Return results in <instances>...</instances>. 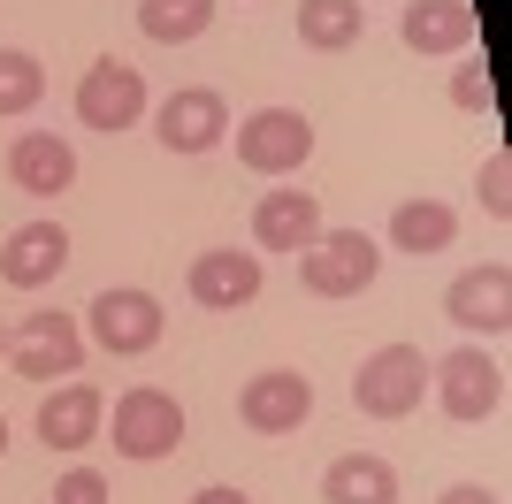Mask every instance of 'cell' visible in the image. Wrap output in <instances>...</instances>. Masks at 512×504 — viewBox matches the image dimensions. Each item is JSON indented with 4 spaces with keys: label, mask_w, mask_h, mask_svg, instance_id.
<instances>
[{
    "label": "cell",
    "mask_w": 512,
    "mask_h": 504,
    "mask_svg": "<svg viewBox=\"0 0 512 504\" xmlns=\"http://www.w3.org/2000/svg\"><path fill=\"white\" fill-rule=\"evenodd\" d=\"M375 275H383V245L367 230H321L299 252V283L314 298H360V291H375Z\"/></svg>",
    "instance_id": "cell-5"
},
{
    "label": "cell",
    "mask_w": 512,
    "mask_h": 504,
    "mask_svg": "<svg viewBox=\"0 0 512 504\" xmlns=\"http://www.w3.org/2000/svg\"><path fill=\"white\" fill-rule=\"evenodd\" d=\"M0 459H8V420H0Z\"/></svg>",
    "instance_id": "cell-28"
},
{
    "label": "cell",
    "mask_w": 512,
    "mask_h": 504,
    "mask_svg": "<svg viewBox=\"0 0 512 504\" xmlns=\"http://www.w3.org/2000/svg\"><path fill=\"white\" fill-rule=\"evenodd\" d=\"M444 314L459 321L467 336H505L512 329V260H482V268L451 275Z\"/></svg>",
    "instance_id": "cell-12"
},
{
    "label": "cell",
    "mask_w": 512,
    "mask_h": 504,
    "mask_svg": "<svg viewBox=\"0 0 512 504\" xmlns=\"http://www.w3.org/2000/svg\"><path fill=\"white\" fill-rule=\"evenodd\" d=\"M8 367H16L23 382H69L85 375V329H77V314H23L16 336H8Z\"/></svg>",
    "instance_id": "cell-7"
},
{
    "label": "cell",
    "mask_w": 512,
    "mask_h": 504,
    "mask_svg": "<svg viewBox=\"0 0 512 504\" xmlns=\"http://www.w3.org/2000/svg\"><path fill=\"white\" fill-rule=\"evenodd\" d=\"M421 398H428V352L421 344H383L352 375V405L367 420H406V413H421Z\"/></svg>",
    "instance_id": "cell-4"
},
{
    "label": "cell",
    "mask_w": 512,
    "mask_h": 504,
    "mask_svg": "<svg viewBox=\"0 0 512 504\" xmlns=\"http://www.w3.org/2000/svg\"><path fill=\"white\" fill-rule=\"evenodd\" d=\"M367 39V8L360 0H299V46L314 54H344Z\"/></svg>",
    "instance_id": "cell-20"
},
{
    "label": "cell",
    "mask_w": 512,
    "mask_h": 504,
    "mask_svg": "<svg viewBox=\"0 0 512 504\" xmlns=\"http://www.w3.org/2000/svg\"><path fill=\"white\" fill-rule=\"evenodd\" d=\"M184 504H253L245 489H230V482H214V489H199V497H184Z\"/></svg>",
    "instance_id": "cell-27"
},
{
    "label": "cell",
    "mask_w": 512,
    "mask_h": 504,
    "mask_svg": "<svg viewBox=\"0 0 512 504\" xmlns=\"http://www.w3.org/2000/svg\"><path fill=\"white\" fill-rule=\"evenodd\" d=\"M54 504H107V474L100 466H69L54 482Z\"/></svg>",
    "instance_id": "cell-25"
},
{
    "label": "cell",
    "mask_w": 512,
    "mask_h": 504,
    "mask_svg": "<svg viewBox=\"0 0 512 504\" xmlns=\"http://www.w3.org/2000/svg\"><path fill=\"white\" fill-rule=\"evenodd\" d=\"M8 184L31 191V199H62L77 184V146L62 130H16L8 138Z\"/></svg>",
    "instance_id": "cell-13"
},
{
    "label": "cell",
    "mask_w": 512,
    "mask_h": 504,
    "mask_svg": "<svg viewBox=\"0 0 512 504\" xmlns=\"http://www.w3.org/2000/svg\"><path fill=\"white\" fill-rule=\"evenodd\" d=\"M321 230H329V222H321L314 191H260V207H253V245L260 252H291V260H299Z\"/></svg>",
    "instance_id": "cell-16"
},
{
    "label": "cell",
    "mask_w": 512,
    "mask_h": 504,
    "mask_svg": "<svg viewBox=\"0 0 512 504\" xmlns=\"http://www.w3.org/2000/svg\"><path fill=\"white\" fill-rule=\"evenodd\" d=\"M0 359H8V321H0Z\"/></svg>",
    "instance_id": "cell-29"
},
{
    "label": "cell",
    "mask_w": 512,
    "mask_h": 504,
    "mask_svg": "<svg viewBox=\"0 0 512 504\" xmlns=\"http://www.w3.org/2000/svg\"><path fill=\"white\" fill-rule=\"evenodd\" d=\"M62 268H69V230L62 222H23V230H8V245H0V283H8V291H46Z\"/></svg>",
    "instance_id": "cell-14"
},
{
    "label": "cell",
    "mask_w": 512,
    "mask_h": 504,
    "mask_svg": "<svg viewBox=\"0 0 512 504\" xmlns=\"http://www.w3.org/2000/svg\"><path fill=\"white\" fill-rule=\"evenodd\" d=\"M153 138L169 153H184V161H199V153H214L230 138V100L214 84H176L169 100L153 107Z\"/></svg>",
    "instance_id": "cell-9"
},
{
    "label": "cell",
    "mask_w": 512,
    "mask_h": 504,
    "mask_svg": "<svg viewBox=\"0 0 512 504\" xmlns=\"http://www.w3.org/2000/svg\"><path fill=\"white\" fill-rule=\"evenodd\" d=\"M436 504H505V497H497L490 482H451V489H444Z\"/></svg>",
    "instance_id": "cell-26"
},
{
    "label": "cell",
    "mask_w": 512,
    "mask_h": 504,
    "mask_svg": "<svg viewBox=\"0 0 512 504\" xmlns=\"http://www.w3.org/2000/svg\"><path fill=\"white\" fill-rule=\"evenodd\" d=\"M46 100V69L23 46H0V115H31Z\"/></svg>",
    "instance_id": "cell-22"
},
{
    "label": "cell",
    "mask_w": 512,
    "mask_h": 504,
    "mask_svg": "<svg viewBox=\"0 0 512 504\" xmlns=\"http://www.w3.org/2000/svg\"><path fill=\"white\" fill-rule=\"evenodd\" d=\"M161 329H169V314H161V298L138 291V283H107L85 306V336L107 359H146L153 344H161Z\"/></svg>",
    "instance_id": "cell-3"
},
{
    "label": "cell",
    "mask_w": 512,
    "mask_h": 504,
    "mask_svg": "<svg viewBox=\"0 0 512 504\" xmlns=\"http://www.w3.org/2000/svg\"><path fill=\"white\" fill-rule=\"evenodd\" d=\"M100 436L115 443L123 459L153 466L184 443V405H176V390H161V382H130L123 398H115V420H100Z\"/></svg>",
    "instance_id": "cell-1"
},
{
    "label": "cell",
    "mask_w": 512,
    "mask_h": 504,
    "mask_svg": "<svg viewBox=\"0 0 512 504\" xmlns=\"http://www.w3.org/2000/svg\"><path fill=\"white\" fill-rule=\"evenodd\" d=\"M207 23H214V0H138V31L153 46H192L207 39Z\"/></svg>",
    "instance_id": "cell-21"
},
{
    "label": "cell",
    "mask_w": 512,
    "mask_h": 504,
    "mask_svg": "<svg viewBox=\"0 0 512 504\" xmlns=\"http://www.w3.org/2000/svg\"><path fill=\"white\" fill-rule=\"evenodd\" d=\"M459 237V214L444 199H406V207L390 214V252H406V260H428V252H451Z\"/></svg>",
    "instance_id": "cell-19"
},
{
    "label": "cell",
    "mask_w": 512,
    "mask_h": 504,
    "mask_svg": "<svg viewBox=\"0 0 512 504\" xmlns=\"http://www.w3.org/2000/svg\"><path fill=\"white\" fill-rule=\"evenodd\" d=\"M474 191H482V214H490V222H505V214H512V153H505V146H497L490 161H482Z\"/></svg>",
    "instance_id": "cell-24"
},
{
    "label": "cell",
    "mask_w": 512,
    "mask_h": 504,
    "mask_svg": "<svg viewBox=\"0 0 512 504\" xmlns=\"http://www.w3.org/2000/svg\"><path fill=\"white\" fill-rule=\"evenodd\" d=\"M260 283H268V260H260V252H237V245L199 252L192 275H184L192 306H207V314H245V306L260 298Z\"/></svg>",
    "instance_id": "cell-11"
},
{
    "label": "cell",
    "mask_w": 512,
    "mask_h": 504,
    "mask_svg": "<svg viewBox=\"0 0 512 504\" xmlns=\"http://www.w3.org/2000/svg\"><path fill=\"white\" fill-rule=\"evenodd\" d=\"M306 413H314V382L299 367H260L245 390H237V420L253 436H299Z\"/></svg>",
    "instance_id": "cell-10"
},
{
    "label": "cell",
    "mask_w": 512,
    "mask_h": 504,
    "mask_svg": "<svg viewBox=\"0 0 512 504\" xmlns=\"http://www.w3.org/2000/svg\"><path fill=\"white\" fill-rule=\"evenodd\" d=\"M237 130V161L253 168V176H299L314 161V123H306L299 107H253Z\"/></svg>",
    "instance_id": "cell-8"
},
{
    "label": "cell",
    "mask_w": 512,
    "mask_h": 504,
    "mask_svg": "<svg viewBox=\"0 0 512 504\" xmlns=\"http://www.w3.org/2000/svg\"><path fill=\"white\" fill-rule=\"evenodd\" d=\"M100 420H107V398L92 390V382H54L39 405V443L46 451H85V443H100Z\"/></svg>",
    "instance_id": "cell-15"
},
{
    "label": "cell",
    "mask_w": 512,
    "mask_h": 504,
    "mask_svg": "<svg viewBox=\"0 0 512 504\" xmlns=\"http://www.w3.org/2000/svg\"><path fill=\"white\" fill-rule=\"evenodd\" d=\"M321 504H398V466L383 451H344L321 466Z\"/></svg>",
    "instance_id": "cell-18"
},
{
    "label": "cell",
    "mask_w": 512,
    "mask_h": 504,
    "mask_svg": "<svg viewBox=\"0 0 512 504\" xmlns=\"http://www.w3.org/2000/svg\"><path fill=\"white\" fill-rule=\"evenodd\" d=\"M146 69H130L123 54H100V62L77 77V123L100 130V138H123V130L146 123Z\"/></svg>",
    "instance_id": "cell-6"
},
{
    "label": "cell",
    "mask_w": 512,
    "mask_h": 504,
    "mask_svg": "<svg viewBox=\"0 0 512 504\" xmlns=\"http://www.w3.org/2000/svg\"><path fill=\"white\" fill-rule=\"evenodd\" d=\"M428 390L459 428H482V420L505 413V359L482 352V344H459V352L428 359Z\"/></svg>",
    "instance_id": "cell-2"
},
{
    "label": "cell",
    "mask_w": 512,
    "mask_h": 504,
    "mask_svg": "<svg viewBox=\"0 0 512 504\" xmlns=\"http://www.w3.org/2000/svg\"><path fill=\"white\" fill-rule=\"evenodd\" d=\"M451 107H467V115H490L497 107V84H490V62L467 54V62L451 69Z\"/></svg>",
    "instance_id": "cell-23"
},
{
    "label": "cell",
    "mask_w": 512,
    "mask_h": 504,
    "mask_svg": "<svg viewBox=\"0 0 512 504\" xmlns=\"http://www.w3.org/2000/svg\"><path fill=\"white\" fill-rule=\"evenodd\" d=\"M398 39L413 54H467L474 46V0H413L398 16Z\"/></svg>",
    "instance_id": "cell-17"
}]
</instances>
